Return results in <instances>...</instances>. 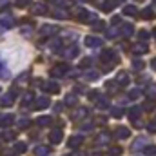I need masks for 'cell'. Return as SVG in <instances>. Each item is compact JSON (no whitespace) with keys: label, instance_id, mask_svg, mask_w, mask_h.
Returning <instances> with one entry per match:
<instances>
[{"label":"cell","instance_id":"18","mask_svg":"<svg viewBox=\"0 0 156 156\" xmlns=\"http://www.w3.org/2000/svg\"><path fill=\"white\" fill-rule=\"evenodd\" d=\"M133 31H134L133 24H123V26L120 27V35H123V37H131V35H133Z\"/></svg>","mask_w":156,"mask_h":156},{"label":"cell","instance_id":"25","mask_svg":"<svg viewBox=\"0 0 156 156\" xmlns=\"http://www.w3.org/2000/svg\"><path fill=\"white\" fill-rule=\"evenodd\" d=\"M136 13H138V9H136L134 5H131V4L123 7V15H127V16H134Z\"/></svg>","mask_w":156,"mask_h":156},{"label":"cell","instance_id":"2","mask_svg":"<svg viewBox=\"0 0 156 156\" xmlns=\"http://www.w3.org/2000/svg\"><path fill=\"white\" fill-rule=\"evenodd\" d=\"M75 15H76V18L80 22H87V24H93V20H96V16L94 15H91L85 7H75Z\"/></svg>","mask_w":156,"mask_h":156},{"label":"cell","instance_id":"16","mask_svg":"<svg viewBox=\"0 0 156 156\" xmlns=\"http://www.w3.org/2000/svg\"><path fill=\"white\" fill-rule=\"evenodd\" d=\"M129 80H131V78H129V75H127L125 71H120V73L116 75V83L120 85V87L127 85V83H129Z\"/></svg>","mask_w":156,"mask_h":156},{"label":"cell","instance_id":"8","mask_svg":"<svg viewBox=\"0 0 156 156\" xmlns=\"http://www.w3.org/2000/svg\"><path fill=\"white\" fill-rule=\"evenodd\" d=\"M56 31H58V27L56 26H49V24L40 27V35L42 37H53V35H56Z\"/></svg>","mask_w":156,"mask_h":156},{"label":"cell","instance_id":"14","mask_svg":"<svg viewBox=\"0 0 156 156\" xmlns=\"http://www.w3.org/2000/svg\"><path fill=\"white\" fill-rule=\"evenodd\" d=\"M115 136H116L118 140H125V138H129V136H131V131H129L127 127H116Z\"/></svg>","mask_w":156,"mask_h":156},{"label":"cell","instance_id":"27","mask_svg":"<svg viewBox=\"0 0 156 156\" xmlns=\"http://www.w3.org/2000/svg\"><path fill=\"white\" fill-rule=\"evenodd\" d=\"M35 154L37 156H47L49 154V147H45V145H40L35 149Z\"/></svg>","mask_w":156,"mask_h":156},{"label":"cell","instance_id":"20","mask_svg":"<svg viewBox=\"0 0 156 156\" xmlns=\"http://www.w3.org/2000/svg\"><path fill=\"white\" fill-rule=\"evenodd\" d=\"M145 94L149 100H156V83H151L147 89H145Z\"/></svg>","mask_w":156,"mask_h":156},{"label":"cell","instance_id":"41","mask_svg":"<svg viewBox=\"0 0 156 156\" xmlns=\"http://www.w3.org/2000/svg\"><path fill=\"white\" fill-rule=\"evenodd\" d=\"M111 115H113L115 118H120L122 115H123V111H122V109H113V111H111Z\"/></svg>","mask_w":156,"mask_h":156},{"label":"cell","instance_id":"24","mask_svg":"<svg viewBox=\"0 0 156 156\" xmlns=\"http://www.w3.org/2000/svg\"><path fill=\"white\" fill-rule=\"evenodd\" d=\"M142 153L145 156H156V145H145L142 149Z\"/></svg>","mask_w":156,"mask_h":156},{"label":"cell","instance_id":"47","mask_svg":"<svg viewBox=\"0 0 156 156\" xmlns=\"http://www.w3.org/2000/svg\"><path fill=\"white\" fill-rule=\"evenodd\" d=\"M111 154H113V156H120V154H122V149H120V147H115V149H111Z\"/></svg>","mask_w":156,"mask_h":156},{"label":"cell","instance_id":"9","mask_svg":"<svg viewBox=\"0 0 156 156\" xmlns=\"http://www.w3.org/2000/svg\"><path fill=\"white\" fill-rule=\"evenodd\" d=\"M82 144H83V136H80V134H75V136H71V138H69V142H67L69 149H78Z\"/></svg>","mask_w":156,"mask_h":156},{"label":"cell","instance_id":"39","mask_svg":"<svg viewBox=\"0 0 156 156\" xmlns=\"http://www.w3.org/2000/svg\"><path fill=\"white\" fill-rule=\"evenodd\" d=\"M0 24H2L4 27H11V26H13V20H11V18H2Z\"/></svg>","mask_w":156,"mask_h":156},{"label":"cell","instance_id":"43","mask_svg":"<svg viewBox=\"0 0 156 156\" xmlns=\"http://www.w3.org/2000/svg\"><path fill=\"white\" fill-rule=\"evenodd\" d=\"M29 2H31V0H16V5H18V7H26Z\"/></svg>","mask_w":156,"mask_h":156},{"label":"cell","instance_id":"36","mask_svg":"<svg viewBox=\"0 0 156 156\" xmlns=\"http://www.w3.org/2000/svg\"><path fill=\"white\" fill-rule=\"evenodd\" d=\"M51 2H55V4H56L58 7H67V5L71 4L69 0H51Z\"/></svg>","mask_w":156,"mask_h":156},{"label":"cell","instance_id":"52","mask_svg":"<svg viewBox=\"0 0 156 156\" xmlns=\"http://www.w3.org/2000/svg\"><path fill=\"white\" fill-rule=\"evenodd\" d=\"M62 107H64L62 104H56V105H55V111H56V113H60V111H62Z\"/></svg>","mask_w":156,"mask_h":156},{"label":"cell","instance_id":"56","mask_svg":"<svg viewBox=\"0 0 156 156\" xmlns=\"http://www.w3.org/2000/svg\"><path fill=\"white\" fill-rule=\"evenodd\" d=\"M5 156H16V153H15V154H13V153H11V154H5Z\"/></svg>","mask_w":156,"mask_h":156},{"label":"cell","instance_id":"3","mask_svg":"<svg viewBox=\"0 0 156 156\" xmlns=\"http://www.w3.org/2000/svg\"><path fill=\"white\" fill-rule=\"evenodd\" d=\"M67 73H69V64H58V66H55L51 69V76L53 78H62Z\"/></svg>","mask_w":156,"mask_h":156},{"label":"cell","instance_id":"51","mask_svg":"<svg viewBox=\"0 0 156 156\" xmlns=\"http://www.w3.org/2000/svg\"><path fill=\"white\" fill-rule=\"evenodd\" d=\"M82 66H83V67H85V66H91V58H83V60H82Z\"/></svg>","mask_w":156,"mask_h":156},{"label":"cell","instance_id":"37","mask_svg":"<svg viewBox=\"0 0 156 156\" xmlns=\"http://www.w3.org/2000/svg\"><path fill=\"white\" fill-rule=\"evenodd\" d=\"M127 96H129L131 100H136V98L140 96V89H133V91H131V93H129Z\"/></svg>","mask_w":156,"mask_h":156},{"label":"cell","instance_id":"29","mask_svg":"<svg viewBox=\"0 0 156 156\" xmlns=\"http://www.w3.org/2000/svg\"><path fill=\"white\" fill-rule=\"evenodd\" d=\"M115 4H116L115 0H105V2L102 4V11H105V13H107V11H111V9L115 7Z\"/></svg>","mask_w":156,"mask_h":156},{"label":"cell","instance_id":"26","mask_svg":"<svg viewBox=\"0 0 156 156\" xmlns=\"http://www.w3.org/2000/svg\"><path fill=\"white\" fill-rule=\"evenodd\" d=\"M51 122H53V118H51V116H40L38 120H37V123H38L40 127H47Z\"/></svg>","mask_w":156,"mask_h":156},{"label":"cell","instance_id":"12","mask_svg":"<svg viewBox=\"0 0 156 156\" xmlns=\"http://www.w3.org/2000/svg\"><path fill=\"white\" fill-rule=\"evenodd\" d=\"M78 53H80V49H78L76 45H69V47H66V51H62V55L66 58H76Z\"/></svg>","mask_w":156,"mask_h":156},{"label":"cell","instance_id":"22","mask_svg":"<svg viewBox=\"0 0 156 156\" xmlns=\"http://www.w3.org/2000/svg\"><path fill=\"white\" fill-rule=\"evenodd\" d=\"M33 102H35V94H33V93H26V94H24V98H22V105H24V107H27V105H29V104H33Z\"/></svg>","mask_w":156,"mask_h":156},{"label":"cell","instance_id":"53","mask_svg":"<svg viewBox=\"0 0 156 156\" xmlns=\"http://www.w3.org/2000/svg\"><path fill=\"white\" fill-rule=\"evenodd\" d=\"M96 93H98V91H91V93H89V98H96V96H98Z\"/></svg>","mask_w":156,"mask_h":156},{"label":"cell","instance_id":"19","mask_svg":"<svg viewBox=\"0 0 156 156\" xmlns=\"http://www.w3.org/2000/svg\"><path fill=\"white\" fill-rule=\"evenodd\" d=\"M96 105H98V109H107V107H109V98H107V96L96 98Z\"/></svg>","mask_w":156,"mask_h":156},{"label":"cell","instance_id":"46","mask_svg":"<svg viewBox=\"0 0 156 156\" xmlns=\"http://www.w3.org/2000/svg\"><path fill=\"white\" fill-rule=\"evenodd\" d=\"M133 67H134V69H136V71H140V69H142V67H144V64H142V62H140V60H136V62H134V64H133Z\"/></svg>","mask_w":156,"mask_h":156},{"label":"cell","instance_id":"42","mask_svg":"<svg viewBox=\"0 0 156 156\" xmlns=\"http://www.w3.org/2000/svg\"><path fill=\"white\" fill-rule=\"evenodd\" d=\"M142 15H144L145 18H151V16H153V9H151V7H147V9H145V11H144Z\"/></svg>","mask_w":156,"mask_h":156},{"label":"cell","instance_id":"54","mask_svg":"<svg viewBox=\"0 0 156 156\" xmlns=\"http://www.w3.org/2000/svg\"><path fill=\"white\" fill-rule=\"evenodd\" d=\"M151 66H153V69L156 71V58H153V62H151Z\"/></svg>","mask_w":156,"mask_h":156},{"label":"cell","instance_id":"32","mask_svg":"<svg viewBox=\"0 0 156 156\" xmlns=\"http://www.w3.org/2000/svg\"><path fill=\"white\" fill-rule=\"evenodd\" d=\"M98 78V73L96 71H87L85 75H83V80H87V82H93V80H96Z\"/></svg>","mask_w":156,"mask_h":156},{"label":"cell","instance_id":"30","mask_svg":"<svg viewBox=\"0 0 156 156\" xmlns=\"http://www.w3.org/2000/svg\"><path fill=\"white\" fill-rule=\"evenodd\" d=\"M45 11H47V7L44 4H35V7H33V13L35 15H44Z\"/></svg>","mask_w":156,"mask_h":156},{"label":"cell","instance_id":"48","mask_svg":"<svg viewBox=\"0 0 156 156\" xmlns=\"http://www.w3.org/2000/svg\"><path fill=\"white\" fill-rule=\"evenodd\" d=\"M93 129V123H83L82 125V131H91Z\"/></svg>","mask_w":156,"mask_h":156},{"label":"cell","instance_id":"23","mask_svg":"<svg viewBox=\"0 0 156 156\" xmlns=\"http://www.w3.org/2000/svg\"><path fill=\"white\" fill-rule=\"evenodd\" d=\"M13 120H15L13 115H5V116L0 118V125H2V127H9V125L13 123Z\"/></svg>","mask_w":156,"mask_h":156},{"label":"cell","instance_id":"34","mask_svg":"<svg viewBox=\"0 0 156 156\" xmlns=\"http://www.w3.org/2000/svg\"><path fill=\"white\" fill-rule=\"evenodd\" d=\"M26 149H27V145H26L24 142H18V144L15 145V151H16V154H18V153H20V154H22V153H26Z\"/></svg>","mask_w":156,"mask_h":156},{"label":"cell","instance_id":"21","mask_svg":"<svg viewBox=\"0 0 156 156\" xmlns=\"http://www.w3.org/2000/svg\"><path fill=\"white\" fill-rule=\"evenodd\" d=\"M0 78H4V80H7V78H9V71H7L5 62L2 60V56H0Z\"/></svg>","mask_w":156,"mask_h":156},{"label":"cell","instance_id":"5","mask_svg":"<svg viewBox=\"0 0 156 156\" xmlns=\"http://www.w3.org/2000/svg\"><path fill=\"white\" fill-rule=\"evenodd\" d=\"M87 107H76L75 111H71V118L73 120H76V122H80V120H85V116H87Z\"/></svg>","mask_w":156,"mask_h":156},{"label":"cell","instance_id":"40","mask_svg":"<svg viewBox=\"0 0 156 156\" xmlns=\"http://www.w3.org/2000/svg\"><path fill=\"white\" fill-rule=\"evenodd\" d=\"M55 16H58V18H66V16H67V13H66V11H62V9H58V11H55Z\"/></svg>","mask_w":156,"mask_h":156},{"label":"cell","instance_id":"6","mask_svg":"<svg viewBox=\"0 0 156 156\" xmlns=\"http://www.w3.org/2000/svg\"><path fill=\"white\" fill-rule=\"evenodd\" d=\"M40 87H42L44 93H58L60 91L56 82H44V83H40Z\"/></svg>","mask_w":156,"mask_h":156},{"label":"cell","instance_id":"10","mask_svg":"<svg viewBox=\"0 0 156 156\" xmlns=\"http://www.w3.org/2000/svg\"><path fill=\"white\" fill-rule=\"evenodd\" d=\"M62 136H64V133H62V129H53L51 131V134H49V140H51V144H60L62 142Z\"/></svg>","mask_w":156,"mask_h":156},{"label":"cell","instance_id":"58","mask_svg":"<svg viewBox=\"0 0 156 156\" xmlns=\"http://www.w3.org/2000/svg\"><path fill=\"white\" fill-rule=\"evenodd\" d=\"M154 2H156V0H154Z\"/></svg>","mask_w":156,"mask_h":156},{"label":"cell","instance_id":"28","mask_svg":"<svg viewBox=\"0 0 156 156\" xmlns=\"http://www.w3.org/2000/svg\"><path fill=\"white\" fill-rule=\"evenodd\" d=\"M140 147H142V149L145 147V140H144V138H138V140H136V142L131 145V149H133V151H138Z\"/></svg>","mask_w":156,"mask_h":156},{"label":"cell","instance_id":"35","mask_svg":"<svg viewBox=\"0 0 156 156\" xmlns=\"http://www.w3.org/2000/svg\"><path fill=\"white\" fill-rule=\"evenodd\" d=\"M76 102H78V98L75 94H67V96H66V104H67V105H76Z\"/></svg>","mask_w":156,"mask_h":156},{"label":"cell","instance_id":"33","mask_svg":"<svg viewBox=\"0 0 156 156\" xmlns=\"http://www.w3.org/2000/svg\"><path fill=\"white\" fill-rule=\"evenodd\" d=\"M29 123H31L29 118H20L18 120V129H26V127H29Z\"/></svg>","mask_w":156,"mask_h":156},{"label":"cell","instance_id":"59","mask_svg":"<svg viewBox=\"0 0 156 156\" xmlns=\"http://www.w3.org/2000/svg\"><path fill=\"white\" fill-rule=\"evenodd\" d=\"M111 156H113V154H111Z\"/></svg>","mask_w":156,"mask_h":156},{"label":"cell","instance_id":"11","mask_svg":"<svg viewBox=\"0 0 156 156\" xmlns=\"http://www.w3.org/2000/svg\"><path fill=\"white\" fill-rule=\"evenodd\" d=\"M49 104H51V100L47 98V96H40V98H37L35 100V107L33 109H45V107H49Z\"/></svg>","mask_w":156,"mask_h":156},{"label":"cell","instance_id":"44","mask_svg":"<svg viewBox=\"0 0 156 156\" xmlns=\"http://www.w3.org/2000/svg\"><path fill=\"white\" fill-rule=\"evenodd\" d=\"M147 129H149L151 133H156V120H153V122H151V123L147 125Z\"/></svg>","mask_w":156,"mask_h":156},{"label":"cell","instance_id":"55","mask_svg":"<svg viewBox=\"0 0 156 156\" xmlns=\"http://www.w3.org/2000/svg\"><path fill=\"white\" fill-rule=\"evenodd\" d=\"M75 156H85V154H82V153H75Z\"/></svg>","mask_w":156,"mask_h":156},{"label":"cell","instance_id":"45","mask_svg":"<svg viewBox=\"0 0 156 156\" xmlns=\"http://www.w3.org/2000/svg\"><path fill=\"white\" fill-rule=\"evenodd\" d=\"M116 35H118L116 29H109V31H107V38H115Z\"/></svg>","mask_w":156,"mask_h":156},{"label":"cell","instance_id":"49","mask_svg":"<svg viewBox=\"0 0 156 156\" xmlns=\"http://www.w3.org/2000/svg\"><path fill=\"white\" fill-rule=\"evenodd\" d=\"M140 38H142V40L149 38V33H147V31H140Z\"/></svg>","mask_w":156,"mask_h":156},{"label":"cell","instance_id":"17","mask_svg":"<svg viewBox=\"0 0 156 156\" xmlns=\"http://www.w3.org/2000/svg\"><path fill=\"white\" fill-rule=\"evenodd\" d=\"M147 51H149V49H147V45H145L144 42H140V44H134V45H133V53H134V55H145Z\"/></svg>","mask_w":156,"mask_h":156},{"label":"cell","instance_id":"1","mask_svg":"<svg viewBox=\"0 0 156 156\" xmlns=\"http://www.w3.org/2000/svg\"><path fill=\"white\" fill-rule=\"evenodd\" d=\"M118 58H116V55H115V51L113 49H104L102 51V55H100V62L102 64H107L105 66V69H111V66L116 62Z\"/></svg>","mask_w":156,"mask_h":156},{"label":"cell","instance_id":"50","mask_svg":"<svg viewBox=\"0 0 156 156\" xmlns=\"http://www.w3.org/2000/svg\"><path fill=\"white\" fill-rule=\"evenodd\" d=\"M93 27L94 29H104V24L102 22H96V24H93Z\"/></svg>","mask_w":156,"mask_h":156},{"label":"cell","instance_id":"13","mask_svg":"<svg viewBox=\"0 0 156 156\" xmlns=\"http://www.w3.org/2000/svg\"><path fill=\"white\" fill-rule=\"evenodd\" d=\"M140 115H142V109L140 107H129V111H127V118L131 120V122H136L138 118H140Z\"/></svg>","mask_w":156,"mask_h":156},{"label":"cell","instance_id":"15","mask_svg":"<svg viewBox=\"0 0 156 156\" xmlns=\"http://www.w3.org/2000/svg\"><path fill=\"white\" fill-rule=\"evenodd\" d=\"M83 44H85L87 47H100V45H102V40L96 38V37H85V38H83Z\"/></svg>","mask_w":156,"mask_h":156},{"label":"cell","instance_id":"7","mask_svg":"<svg viewBox=\"0 0 156 156\" xmlns=\"http://www.w3.org/2000/svg\"><path fill=\"white\" fill-rule=\"evenodd\" d=\"M109 144H111V134H109V133H102V134H98L96 140H94V145H100V147L109 145Z\"/></svg>","mask_w":156,"mask_h":156},{"label":"cell","instance_id":"38","mask_svg":"<svg viewBox=\"0 0 156 156\" xmlns=\"http://www.w3.org/2000/svg\"><path fill=\"white\" fill-rule=\"evenodd\" d=\"M31 31H33V27H31V26H24V27L20 29V33H22V35H26V37H27V35H31Z\"/></svg>","mask_w":156,"mask_h":156},{"label":"cell","instance_id":"57","mask_svg":"<svg viewBox=\"0 0 156 156\" xmlns=\"http://www.w3.org/2000/svg\"><path fill=\"white\" fill-rule=\"evenodd\" d=\"M154 33H156V31H154Z\"/></svg>","mask_w":156,"mask_h":156},{"label":"cell","instance_id":"4","mask_svg":"<svg viewBox=\"0 0 156 156\" xmlns=\"http://www.w3.org/2000/svg\"><path fill=\"white\" fill-rule=\"evenodd\" d=\"M15 98H16V93H15V91L5 93L4 96H0V107H9V105H13Z\"/></svg>","mask_w":156,"mask_h":156},{"label":"cell","instance_id":"31","mask_svg":"<svg viewBox=\"0 0 156 156\" xmlns=\"http://www.w3.org/2000/svg\"><path fill=\"white\" fill-rule=\"evenodd\" d=\"M0 138H2L4 142H11V140L15 138V133H11V131H4V133L0 134Z\"/></svg>","mask_w":156,"mask_h":156}]
</instances>
